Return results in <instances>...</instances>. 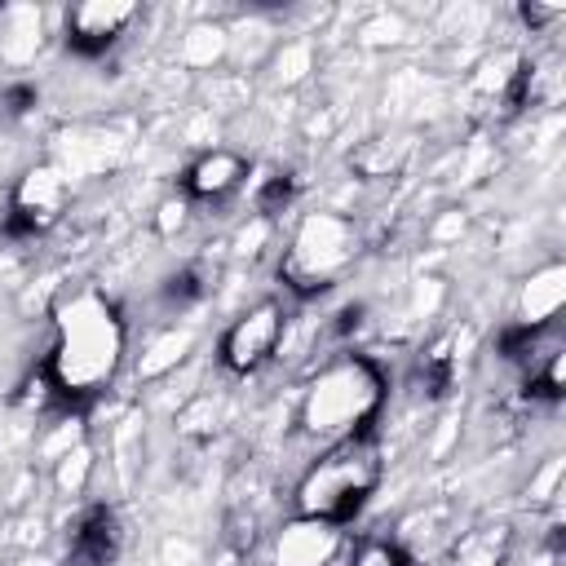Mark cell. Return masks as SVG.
I'll use <instances>...</instances> for the list:
<instances>
[{"instance_id": "484cf974", "label": "cell", "mask_w": 566, "mask_h": 566, "mask_svg": "<svg viewBox=\"0 0 566 566\" xmlns=\"http://www.w3.org/2000/svg\"><path fill=\"white\" fill-rule=\"evenodd\" d=\"M517 18H522L531 31H544V27L562 22V18H566V9H562V4H535V0H531V4H522V9H517Z\"/></svg>"}, {"instance_id": "ffe728a7", "label": "cell", "mask_w": 566, "mask_h": 566, "mask_svg": "<svg viewBox=\"0 0 566 566\" xmlns=\"http://www.w3.org/2000/svg\"><path fill=\"white\" fill-rule=\"evenodd\" d=\"M455 380V354H451V340H433L424 354H420V385L424 394H447Z\"/></svg>"}, {"instance_id": "4316f807", "label": "cell", "mask_w": 566, "mask_h": 566, "mask_svg": "<svg viewBox=\"0 0 566 566\" xmlns=\"http://www.w3.org/2000/svg\"><path fill=\"white\" fill-rule=\"evenodd\" d=\"M486 566H504V562H486Z\"/></svg>"}, {"instance_id": "4fadbf2b", "label": "cell", "mask_w": 566, "mask_h": 566, "mask_svg": "<svg viewBox=\"0 0 566 566\" xmlns=\"http://www.w3.org/2000/svg\"><path fill=\"white\" fill-rule=\"evenodd\" d=\"M119 544H124L119 517L106 504H93V509H84L75 517L66 557H71V566H111L119 557Z\"/></svg>"}, {"instance_id": "44dd1931", "label": "cell", "mask_w": 566, "mask_h": 566, "mask_svg": "<svg viewBox=\"0 0 566 566\" xmlns=\"http://www.w3.org/2000/svg\"><path fill=\"white\" fill-rule=\"evenodd\" d=\"M349 566H416V557L394 539V535H371L354 548Z\"/></svg>"}, {"instance_id": "30bf717a", "label": "cell", "mask_w": 566, "mask_h": 566, "mask_svg": "<svg viewBox=\"0 0 566 566\" xmlns=\"http://www.w3.org/2000/svg\"><path fill=\"white\" fill-rule=\"evenodd\" d=\"M124 150H128V142L119 133L97 128V124H80V128H71V133L57 137L53 164L66 172V181H75V177H102V172L119 168Z\"/></svg>"}, {"instance_id": "603a6c76", "label": "cell", "mask_w": 566, "mask_h": 566, "mask_svg": "<svg viewBox=\"0 0 566 566\" xmlns=\"http://www.w3.org/2000/svg\"><path fill=\"white\" fill-rule=\"evenodd\" d=\"M0 106H4L13 119H22V115H31V111L40 106V88L27 84V80H13V84L0 88Z\"/></svg>"}, {"instance_id": "7402d4cb", "label": "cell", "mask_w": 566, "mask_h": 566, "mask_svg": "<svg viewBox=\"0 0 566 566\" xmlns=\"http://www.w3.org/2000/svg\"><path fill=\"white\" fill-rule=\"evenodd\" d=\"M292 190H296V186H292V172H270V177L256 186V199H252V203H256V217L270 221L274 212H283V208L292 203Z\"/></svg>"}, {"instance_id": "d6986e66", "label": "cell", "mask_w": 566, "mask_h": 566, "mask_svg": "<svg viewBox=\"0 0 566 566\" xmlns=\"http://www.w3.org/2000/svg\"><path fill=\"white\" fill-rule=\"evenodd\" d=\"M208 296V270L203 265H181V270H172L168 279H164V301H168V310H190L195 301H203Z\"/></svg>"}, {"instance_id": "5bb4252c", "label": "cell", "mask_w": 566, "mask_h": 566, "mask_svg": "<svg viewBox=\"0 0 566 566\" xmlns=\"http://www.w3.org/2000/svg\"><path fill=\"white\" fill-rule=\"evenodd\" d=\"M562 305H566V265L562 261H544L517 287V327H531V332L553 327Z\"/></svg>"}, {"instance_id": "7a4b0ae2", "label": "cell", "mask_w": 566, "mask_h": 566, "mask_svg": "<svg viewBox=\"0 0 566 566\" xmlns=\"http://www.w3.org/2000/svg\"><path fill=\"white\" fill-rule=\"evenodd\" d=\"M385 394H389V385H385V371L376 358L340 354L310 376V385L301 394V429L327 447L367 438V429L376 424V416L385 407Z\"/></svg>"}, {"instance_id": "6da1fadb", "label": "cell", "mask_w": 566, "mask_h": 566, "mask_svg": "<svg viewBox=\"0 0 566 566\" xmlns=\"http://www.w3.org/2000/svg\"><path fill=\"white\" fill-rule=\"evenodd\" d=\"M124 354H128V323L119 305L97 287H80L62 296L53 310V340L40 371L49 376L57 402L71 411L93 402L119 376Z\"/></svg>"}, {"instance_id": "ba28073f", "label": "cell", "mask_w": 566, "mask_h": 566, "mask_svg": "<svg viewBox=\"0 0 566 566\" xmlns=\"http://www.w3.org/2000/svg\"><path fill=\"white\" fill-rule=\"evenodd\" d=\"M137 22L133 0H84L66 13V49L80 57H102L106 49L119 44V35Z\"/></svg>"}, {"instance_id": "e0dca14e", "label": "cell", "mask_w": 566, "mask_h": 566, "mask_svg": "<svg viewBox=\"0 0 566 566\" xmlns=\"http://www.w3.org/2000/svg\"><path fill=\"white\" fill-rule=\"evenodd\" d=\"M177 57L181 66L190 71H212L230 57V27L226 22H190L181 31V44H177Z\"/></svg>"}, {"instance_id": "8992f818", "label": "cell", "mask_w": 566, "mask_h": 566, "mask_svg": "<svg viewBox=\"0 0 566 566\" xmlns=\"http://www.w3.org/2000/svg\"><path fill=\"white\" fill-rule=\"evenodd\" d=\"M469 97L486 119H513L535 102V66L517 49H495L473 66Z\"/></svg>"}, {"instance_id": "9a60e30c", "label": "cell", "mask_w": 566, "mask_h": 566, "mask_svg": "<svg viewBox=\"0 0 566 566\" xmlns=\"http://www.w3.org/2000/svg\"><path fill=\"white\" fill-rule=\"evenodd\" d=\"M411 155H416V142L407 133H376L349 150V172L363 181H389L411 164Z\"/></svg>"}, {"instance_id": "3957f363", "label": "cell", "mask_w": 566, "mask_h": 566, "mask_svg": "<svg viewBox=\"0 0 566 566\" xmlns=\"http://www.w3.org/2000/svg\"><path fill=\"white\" fill-rule=\"evenodd\" d=\"M380 473H385V460H380V447L371 438L327 447L301 473V482L292 491L296 517H318V522H332V526L354 522L367 509V500L376 495Z\"/></svg>"}, {"instance_id": "ac0fdd59", "label": "cell", "mask_w": 566, "mask_h": 566, "mask_svg": "<svg viewBox=\"0 0 566 566\" xmlns=\"http://www.w3.org/2000/svg\"><path fill=\"white\" fill-rule=\"evenodd\" d=\"M49 464H53V486H57V495L75 500V495L88 491V482H93V447H88V438L75 442V447H66V451L53 455Z\"/></svg>"}, {"instance_id": "5b68a950", "label": "cell", "mask_w": 566, "mask_h": 566, "mask_svg": "<svg viewBox=\"0 0 566 566\" xmlns=\"http://www.w3.org/2000/svg\"><path fill=\"white\" fill-rule=\"evenodd\" d=\"M71 203V181L66 172L53 164V159H40L31 164L13 190H9V203H4V234L9 239H40L49 234L62 212Z\"/></svg>"}, {"instance_id": "52a82bcc", "label": "cell", "mask_w": 566, "mask_h": 566, "mask_svg": "<svg viewBox=\"0 0 566 566\" xmlns=\"http://www.w3.org/2000/svg\"><path fill=\"white\" fill-rule=\"evenodd\" d=\"M283 340V305L279 301H261L252 310H243L226 332H221V345H217V358L226 371L234 376H252L261 371L274 349Z\"/></svg>"}, {"instance_id": "277c9868", "label": "cell", "mask_w": 566, "mask_h": 566, "mask_svg": "<svg viewBox=\"0 0 566 566\" xmlns=\"http://www.w3.org/2000/svg\"><path fill=\"white\" fill-rule=\"evenodd\" d=\"M358 252H363L358 221L336 208H314L287 234L279 256V279L292 296H318L340 283V274L358 261Z\"/></svg>"}, {"instance_id": "8fae6325", "label": "cell", "mask_w": 566, "mask_h": 566, "mask_svg": "<svg viewBox=\"0 0 566 566\" xmlns=\"http://www.w3.org/2000/svg\"><path fill=\"white\" fill-rule=\"evenodd\" d=\"M345 548L340 526L318 517H292L274 535V566H332Z\"/></svg>"}, {"instance_id": "9c48e42d", "label": "cell", "mask_w": 566, "mask_h": 566, "mask_svg": "<svg viewBox=\"0 0 566 566\" xmlns=\"http://www.w3.org/2000/svg\"><path fill=\"white\" fill-rule=\"evenodd\" d=\"M248 172H252V164H248L239 150L212 146V150H203V155H195V159L186 164V172H181V195H186L190 203H226L230 195H239V190L248 186Z\"/></svg>"}, {"instance_id": "7c38bea8", "label": "cell", "mask_w": 566, "mask_h": 566, "mask_svg": "<svg viewBox=\"0 0 566 566\" xmlns=\"http://www.w3.org/2000/svg\"><path fill=\"white\" fill-rule=\"evenodd\" d=\"M49 40V18L40 4L27 0H4L0 4V62L4 66H31L44 53Z\"/></svg>"}, {"instance_id": "cb8c5ba5", "label": "cell", "mask_w": 566, "mask_h": 566, "mask_svg": "<svg viewBox=\"0 0 566 566\" xmlns=\"http://www.w3.org/2000/svg\"><path fill=\"white\" fill-rule=\"evenodd\" d=\"M186 217H190V199H186V195H172V199H164V203L155 208V230H159V234H177V230L186 226Z\"/></svg>"}, {"instance_id": "d4e9b609", "label": "cell", "mask_w": 566, "mask_h": 566, "mask_svg": "<svg viewBox=\"0 0 566 566\" xmlns=\"http://www.w3.org/2000/svg\"><path fill=\"white\" fill-rule=\"evenodd\" d=\"M557 495H562V460L553 455V460L531 478V500L544 504V500H557Z\"/></svg>"}, {"instance_id": "2e32d148", "label": "cell", "mask_w": 566, "mask_h": 566, "mask_svg": "<svg viewBox=\"0 0 566 566\" xmlns=\"http://www.w3.org/2000/svg\"><path fill=\"white\" fill-rule=\"evenodd\" d=\"M195 327L190 323H172V327H164V332H155L150 340H146V349L137 354V376L142 380H159V376H168V371H177L190 354H195Z\"/></svg>"}]
</instances>
